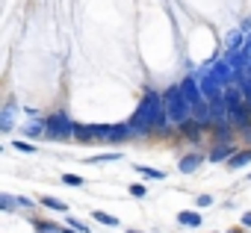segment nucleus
Masks as SVG:
<instances>
[{"mask_svg":"<svg viewBox=\"0 0 251 233\" xmlns=\"http://www.w3.org/2000/svg\"><path fill=\"white\" fill-rule=\"evenodd\" d=\"M169 127V112H166V103H163V94L157 92H145L142 94V103L136 109V115L130 118V130L133 133H160Z\"/></svg>","mask_w":251,"mask_h":233,"instance_id":"obj_1","label":"nucleus"},{"mask_svg":"<svg viewBox=\"0 0 251 233\" xmlns=\"http://www.w3.org/2000/svg\"><path fill=\"white\" fill-rule=\"evenodd\" d=\"M130 124H77L74 127V136L80 142H121V139H127Z\"/></svg>","mask_w":251,"mask_h":233,"instance_id":"obj_2","label":"nucleus"},{"mask_svg":"<svg viewBox=\"0 0 251 233\" xmlns=\"http://www.w3.org/2000/svg\"><path fill=\"white\" fill-rule=\"evenodd\" d=\"M163 103H166V112H169V121H175V124H183V121H189V118H192V106H189V100L183 97L180 86H175V89H166V94H163Z\"/></svg>","mask_w":251,"mask_h":233,"instance_id":"obj_3","label":"nucleus"},{"mask_svg":"<svg viewBox=\"0 0 251 233\" xmlns=\"http://www.w3.org/2000/svg\"><path fill=\"white\" fill-rule=\"evenodd\" d=\"M45 124V139H68L77 127V121H71L65 112H53L42 121Z\"/></svg>","mask_w":251,"mask_h":233,"instance_id":"obj_4","label":"nucleus"},{"mask_svg":"<svg viewBox=\"0 0 251 233\" xmlns=\"http://www.w3.org/2000/svg\"><path fill=\"white\" fill-rule=\"evenodd\" d=\"M180 92H183V97L189 100V106H198V103H204V92H201V83H198V80L186 77V80L180 83Z\"/></svg>","mask_w":251,"mask_h":233,"instance_id":"obj_5","label":"nucleus"},{"mask_svg":"<svg viewBox=\"0 0 251 233\" xmlns=\"http://www.w3.org/2000/svg\"><path fill=\"white\" fill-rule=\"evenodd\" d=\"M180 133H183L186 139H192V142H198V139H201V124L189 118V121H183V124H180Z\"/></svg>","mask_w":251,"mask_h":233,"instance_id":"obj_6","label":"nucleus"},{"mask_svg":"<svg viewBox=\"0 0 251 233\" xmlns=\"http://www.w3.org/2000/svg\"><path fill=\"white\" fill-rule=\"evenodd\" d=\"M177 221H180L183 227H201V215H198V212H189V210L177 212Z\"/></svg>","mask_w":251,"mask_h":233,"instance_id":"obj_7","label":"nucleus"},{"mask_svg":"<svg viewBox=\"0 0 251 233\" xmlns=\"http://www.w3.org/2000/svg\"><path fill=\"white\" fill-rule=\"evenodd\" d=\"M248 163H251V151H236V154L227 160V165H230V168H245Z\"/></svg>","mask_w":251,"mask_h":233,"instance_id":"obj_8","label":"nucleus"},{"mask_svg":"<svg viewBox=\"0 0 251 233\" xmlns=\"http://www.w3.org/2000/svg\"><path fill=\"white\" fill-rule=\"evenodd\" d=\"M233 154H236V151H233V148H230V142H227V145H216V148L210 151V160H213V163H219V160L233 157Z\"/></svg>","mask_w":251,"mask_h":233,"instance_id":"obj_9","label":"nucleus"},{"mask_svg":"<svg viewBox=\"0 0 251 233\" xmlns=\"http://www.w3.org/2000/svg\"><path fill=\"white\" fill-rule=\"evenodd\" d=\"M198 165H201V157H198V154H186V157L180 160V171H183V174H189V171H195Z\"/></svg>","mask_w":251,"mask_h":233,"instance_id":"obj_10","label":"nucleus"},{"mask_svg":"<svg viewBox=\"0 0 251 233\" xmlns=\"http://www.w3.org/2000/svg\"><path fill=\"white\" fill-rule=\"evenodd\" d=\"M39 204H42V207H48V210H56V212H65V210H68V204H62L59 198H50V195H42V198H39Z\"/></svg>","mask_w":251,"mask_h":233,"instance_id":"obj_11","label":"nucleus"},{"mask_svg":"<svg viewBox=\"0 0 251 233\" xmlns=\"http://www.w3.org/2000/svg\"><path fill=\"white\" fill-rule=\"evenodd\" d=\"M133 168H136V171H139L142 177H151V180H163V177H166L163 171H157V168H148V165H139V163H136Z\"/></svg>","mask_w":251,"mask_h":233,"instance_id":"obj_12","label":"nucleus"},{"mask_svg":"<svg viewBox=\"0 0 251 233\" xmlns=\"http://www.w3.org/2000/svg\"><path fill=\"white\" fill-rule=\"evenodd\" d=\"M95 221H100V224H106V227H118V218H115V215H106V212H100V210H95Z\"/></svg>","mask_w":251,"mask_h":233,"instance_id":"obj_13","label":"nucleus"},{"mask_svg":"<svg viewBox=\"0 0 251 233\" xmlns=\"http://www.w3.org/2000/svg\"><path fill=\"white\" fill-rule=\"evenodd\" d=\"M242 42H245V39H242V33H239V30H236V33H230V36H227V45H230V47H236V50H239V47H242Z\"/></svg>","mask_w":251,"mask_h":233,"instance_id":"obj_14","label":"nucleus"},{"mask_svg":"<svg viewBox=\"0 0 251 233\" xmlns=\"http://www.w3.org/2000/svg\"><path fill=\"white\" fill-rule=\"evenodd\" d=\"M109 160H121V154H95L89 163H109Z\"/></svg>","mask_w":251,"mask_h":233,"instance_id":"obj_15","label":"nucleus"},{"mask_svg":"<svg viewBox=\"0 0 251 233\" xmlns=\"http://www.w3.org/2000/svg\"><path fill=\"white\" fill-rule=\"evenodd\" d=\"M62 183H65V186H83V180H80L77 174H62Z\"/></svg>","mask_w":251,"mask_h":233,"instance_id":"obj_16","label":"nucleus"},{"mask_svg":"<svg viewBox=\"0 0 251 233\" xmlns=\"http://www.w3.org/2000/svg\"><path fill=\"white\" fill-rule=\"evenodd\" d=\"M68 227H74V230H80V233H89V227H86L80 218H71V215H68Z\"/></svg>","mask_w":251,"mask_h":233,"instance_id":"obj_17","label":"nucleus"},{"mask_svg":"<svg viewBox=\"0 0 251 233\" xmlns=\"http://www.w3.org/2000/svg\"><path fill=\"white\" fill-rule=\"evenodd\" d=\"M36 227H39V233H53V230H59V227L50 224V221H36Z\"/></svg>","mask_w":251,"mask_h":233,"instance_id":"obj_18","label":"nucleus"},{"mask_svg":"<svg viewBox=\"0 0 251 233\" xmlns=\"http://www.w3.org/2000/svg\"><path fill=\"white\" fill-rule=\"evenodd\" d=\"M3 130H12V106H6V112H3Z\"/></svg>","mask_w":251,"mask_h":233,"instance_id":"obj_19","label":"nucleus"},{"mask_svg":"<svg viewBox=\"0 0 251 233\" xmlns=\"http://www.w3.org/2000/svg\"><path fill=\"white\" fill-rule=\"evenodd\" d=\"M130 195H136V198H145V195H148V189H145L142 183H133V186H130Z\"/></svg>","mask_w":251,"mask_h":233,"instance_id":"obj_20","label":"nucleus"},{"mask_svg":"<svg viewBox=\"0 0 251 233\" xmlns=\"http://www.w3.org/2000/svg\"><path fill=\"white\" fill-rule=\"evenodd\" d=\"M15 151H24V154H33V151H36V145H30V142H15Z\"/></svg>","mask_w":251,"mask_h":233,"instance_id":"obj_21","label":"nucleus"},{"mask_svg":"<svg viewBox=\"0 0 251 233\" xmlns=\"http://www.w3.org/2000/svg\"><path fill=\"white\" fill-rule=\"evenodd\" d=\"M0 204H3V210H12V204H15V198H9V195H3V198H0Z\"/></svg>","mask_w":251,"mask_h":233,"instance_id":"obj_22","label":"nucleus"},{"mask_svg":"<svg viewBox=\"0 0 251 233\" xmlns=\"http://www.w3.org/2000/svg\"><path fill=\"white\" fill-rule=\"evenodd\" d=\"M210 204H213L210 195H198V207H210Z\"/></svg>","mask_w":251,"mask_h":233,"instance_id":"obj_23","label":"nucleus"},{"mask_svg":"<svg viewBox=\"0 0 251 233\" xmlns=\"http://www.w3.org/2000/svg\"><path fill=\"white\" fill-rule=\"evenodd\" d=\"M18 207H24V210H33V201H30V198H18Z\"/></svg>","mask_w":251,"mask_h":233,"instance_id":"obj_24","label":"nucleus"},{"mask_svg":"<svg viewBox=\"0 0 251 233\" xmlns=\"http://www.w3.org/2000/svg\"><path fill=\"white\" fill-rule=\"evenodd\" d=\"M242 224H245V227H251V212H245V215H242Z\"/></svg>","mask_w":251,"mask_h":233,"instance_id":"obj_25","label":"nucleus"},{"mask_svg":"<svg viewBox=\"0 0 251 233\" xmlns=\"http://www.w3.org/2000/svg\"><path fill=\"white\" fill-rule=\"evenodd\" d=\"M62 233H71V227H68V230H62Z\"/></svg>","mask_w":251,"mask_h":233,"instance_id":"obj_26","label":"nucleus"},{"mask_svg":"<svg viewBox=\"0 0 251 233\" xmlns=\"http://www.w3.org/2000/svg\"><path fill=\"white\" fill-rule=\"evenodd\" d=\"M127 233H139V230H127Z\"/></svg>","mask_w":251,"mask_h":233,"instance_id":"obj_27","label":"nucleus"},{"mask_svg":"<svg viewBox=\"0 0 251 233\" xmlns=\"http://www.w3.org/2000/svg\"><path fill=\"white\" fill-rule=\"evenodd\" d=\"M233 233H236V230H233Z\"/></svg>","mask_w":251,"mask_h":233,"instance_id":"obj_28","label":"nucleus"}]
</instances>
